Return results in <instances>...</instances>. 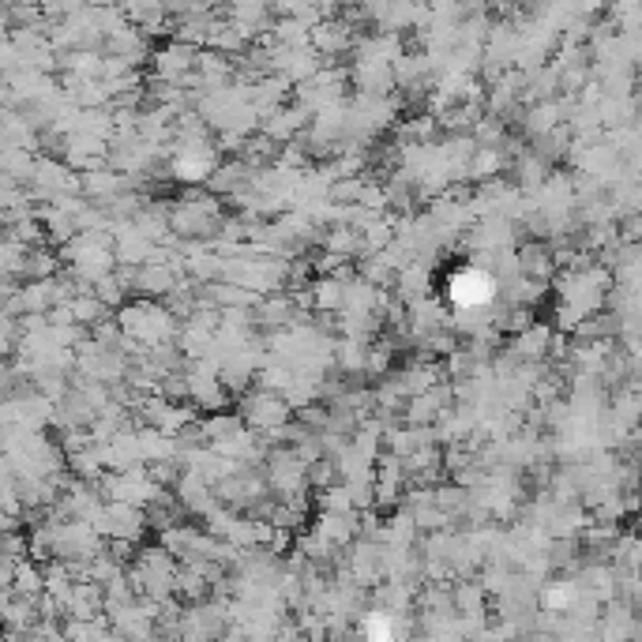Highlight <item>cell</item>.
<instances>
[{
	"mask_svg": "<svg viewBox=\"0 0 642 642\" xmlns=\"http://www.w3.org/2000/svg\"><path fill=\"white\" fill-rule=\"evenodd\" d=\"M492 293H496V282L481 267H459L447 278V301L459 308H481L485 301H492Z\"/></svg>",
	"mask_w": 642,
	"mask_h": 642,
	"instance_id": "obj_1",
	"label": "cell"
}]
</instances>
